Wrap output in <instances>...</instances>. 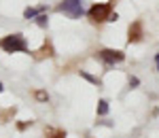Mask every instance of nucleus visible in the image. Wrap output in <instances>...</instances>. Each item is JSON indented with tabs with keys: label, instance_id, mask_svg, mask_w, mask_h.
I'll list each match as a JSON object with an SVG mask.
<instances>
[{
	"label": "nucleus",
	"instance_id": "10",
	"mask_svg": "<svg viewBox=\"0 0 159 138\" xmlns=\"http://www.w3.org/2000/svg\"><path fill=\"white\" fill-rule=\"evenodd\" d=\"M53 138H66L64 132H53Z\"/></svg>",
	"mask_w": 159,
	"mask_h": 138
},
{
	"label": "nucleus",
	"instance_id": "8",
	"mask_svg": "<svg viewBox=\"0 0 159 138\" xmlns=\"http://www.w3.org/2000/svg\"><path fill=\"white\" fill-rule=\"evenodd\" d=\"M138 83H140V81H138V79H136V76H129V85H132V87H136V85H138Z\"/></svg>",
	"mask_w": 159,
	"mask_h": 138
},
{
	"label": "nucleus",
	"instance_id": "5",
	"mask_svg": "<svg viewBox=\"0 0 159 138\" xmlns=\"http://www.w3.org/2000/svg\"><path fill=\"white\" fill-rule=\"evenodd\" d=\"M127 40H129V43L142 40V24H140V21H134V24L129 25V30H127Z\"/></svg>",
	"mask_w": 159,
	"mask_h": 138
},
{
	"label": "nucleus",
	"instance_id": "11",
	"mask_svg": "<svg viewBox=\"0 0 159 138\" xmlns=\"http://www.w3.org/2000/svg\"><path fill=\"white\" fill-rule=\"evenodd\" d=\"M38 24H40V25H47V17H45V15H43V17H38Z\"/></svg>",
	"mask_w": 159,
	"mask_h": 138
},
{
	"label": "nucleus",
	"instance_id": "1",
	"mask_svg": "<svg viewBox=\"0 0 159 138\" xmlns=\"http://www.w3.org/2000/svg\"><path fill=\"white\" fill-rule=\"evenodd\" d=\"M89 19L93 21V24H104V21H110V17H112V4L110 2H104V4H93L91 9H89Z\"/></svg>",
	"mask_w": 159,
	"mask_h": 138
},
{
	"label": "nucleus",
	"instance_id": "7",
	"mask_svg": "<svg viewBox=\"0 0 159 138\" xmlns=\"http://www.w3.org/2000/svg\"><path fill=\"white\" fill-rule=\"evenodd\" d=\"M36 15V9H25V17L30 19V17H34Z\"/></svg>",
	"mask_w": 159,
	"mask_h": 138
},
{
	"label": "nucleus",
	"instance_id": "9",
	"mask_svg": "<svg viewBox=\"0 0 159 138\" xmlns=\"http://www.w3.org/2000/svg\"><path fill=\"white\" fill-rule=\"evenodd\" d=\"M36 98H38V100H47V94H45V91H38Z\"/></svg>",
	"mask_w": 159,
	"mask_h": 138
},
{
	"label": "nucleus",
	"instance_id": "6",
	"mask_svg": "<svg viewBox=\"0 0 159 138\" xmlns=\"http://www.w3.org/2000/svg\"><path fill=\"white\" fill-rule=\"evenodd\" d=\"M106 113H108V102L100 100L98 102V115H106Z\"/></svg>",
	"mask_w": 159,
	"mask_h": 138
},
{
	"label": "nucleus",
	"instance_id": "2",
	"mask_svg": "<svg viewBox=\"0 0 159 138\" xmlns=\"http://www.w3.org/2000/svg\"><path fill=\"white\" fill-rule=\"evenodd\" d=\"M0 47L7 51V53H15V51H25V38L21 34H11V36H4L0 40Z\"/></svg>",
	"mask_w": 159,
	"mask_h": 138
},
{
	"label": "nucleus",
	"instance_id": "3",
	"mask_svg": "<svg viewBox=\"0 0 159 138\" xmlns=\"http://www.w3.org/2000/svg\"><path fill=\"white\" fill-rule=\"evenodd\" d=\"M57 11L68 15V17H72V19H79L83 15V2L81 0H64L57 7Z\"/></svg>",
	"mask_w": 159,
	"mask_h": 138
},
{
	"label": "nucleus",
	"instance_id": "12",
	"mask_svg": "<svg viewBox=\"0 0 159 138\" xmlns=\"http://www.w3.org/2000/svg\"><path fill=\"white\" fill-rule=\"evenodd\" d=\"M0 91H2V85H0Z\"/></svg>",
	"mask_w": 159,
	"mask_h": 138
},
{
	"label": "nucleus",
	"instance_id": "4",
	"mask_svg": "<svg viewBox=\"0 0 159 138\" xmlns=\"http://www.w3.org/2000/svg\"><path fill=\"white\" fill-rule=\"evenodd\" d=\"M98 58L102 60L104 64H117V62H123L125 60V55H123V51H117V49H102L98 53Z\"/></svg>",
	"mask_w": 159,
	"mask_h": 138
}]
</instances>
